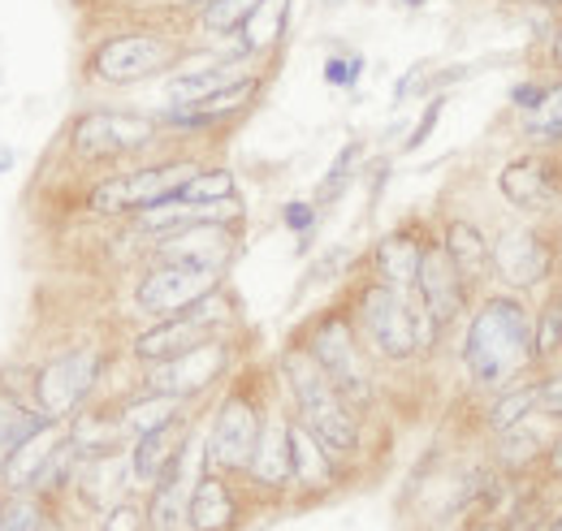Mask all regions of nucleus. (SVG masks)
<instances>
[{
    "mask_svg": "<svg viewBox=\"0 0 562 531\" xmlns=\"http://www.w3.org/2000/svg\"><path fill=\"white\" fill-rule=\"evenodd\" d=\"M532 359L537 354H532V320H528V312L506 294L490 298L472 316V329H468V341H463V363H468L472 381L485 385V389H506Z\"/></svg>",
    "mask_w": 562,
    "mask_h": 531,
    "instance_id": "1",
    "label": "nucleus"
},
{
    "mask_svg": "<svg viewBox=\"0 0 562 531\" xmlns=\"http://www.w3.org/2000/svg\"><path fill=\"white\" fill-rule=\"evenodd\" d=\"M281 381H285V389H290V398H294L299 423H303L325 450H334L338 459L359 454V441H363V432H359V410L334 389V381L321 372V363H316L303 346H294V350L281 354Z\"/></svg>",
    "mask_w": 562,
    "mask_h": 531,
    "instance_id": "2",
    "label": "nucleus"
},
{
    "mask_svg": "<svg viewBox=\"0 0 562 531\" xmlns=\"http://www.w3.org/2000/svg\"><path fill=\"white\" fill-rule=\"evenodd\" d=\"M359 329L368 332L376 354H385L394 363L428 350L437 341V332H441L432 325V316L424 312L416 290L403 294V290H394L385 281H368L363 285V294H359Z\"/></svg>",
    "mask_w": 562,
    "mask_h": 531,
    "instance_id": "3",
    "label": "nucleus"
},
{
    "mask_svg": "<svg viewBox=\"0 0 562 531\" xmlns=\"http://www.w3.org/2000/svg\"><path fill=\"white\" fill-rule=\"evenodd\" d=\"M178 61H182V44L173 35L131 26V31H113V35L91 44L87 78L100 87H139L147 78L178 69Z\"/></svg>",
    "mask_w": 562,
    "mask_h": 531,
    "instance_id": "4",
    "label": "nucleus"
},
{
    "mask_svg": "<svg viewBox=\"0 0 562 531\" xmlns=\"http://www.w3.org/2000/svg\"><path fill=\"white\" fill-rule=\"evenodd\" d=\"M156 138H160V122L131 109H87L66 131L74 160L82 165H109V160L135 156V151H147Z\"/></svg>",
    "mask_w": 562,
    "mask_h": 531,
    "instance_id": "5",
    "label": "nucleus"
},
{
    "mask_svg": "<svg viewBox=\"0 0 562 531\" xmlns=\"http://www.w3.org/2000/svg\"><path fill=\"white\" fill-rule=\"evenodd\" d=\"M303 350L321 363V372L334 381V389L351 402L355 410L372 406V368H368V354H363L347 316H321L303 337Z\"/></svg>",
    "mask_w": 562,
    "mask_h": 531,
    "instance_id": "6",
    "label": "nucleus"
},
{
    "mask_svg": "<svg viewBox=\"0 0 562 531\" xmlns=\"http://www.w3.org/2000/svg\"><path fill=\"white\" fill-rule=\"evenodd\" d=\"M200 173L195 160H160V165H143L135 173H117L104 178L91 191V212L95 216H139L156 203L173 200L191 178Z\"/></svg>",
    "mask_w": 562,
    "mask_h": 531,
    "instance_id": "7",
    "label": "nucleus"
},
{
    "mask_svg": "<svg viewBox=\"0 0 562 531\" xmlns=\"http://www.w3.org/2000/svg\"><path fill=\"white\" fill-rule=\"evenodd\" d=\"M100 372H104V354L91 350V346L53 354V359L31 376V398H35V406H40L48 419L66 423V419H74V415L87 406V398L95 394Z\"/></svg>",
    "mask_w": 562,
    "mask_h": 531,
    "instance_id": "8",
    "label": "nucleus"
},
{
    "mask_svg": "<svg viewBox=\"0 0 562 531\" xmlns=\"http://www.w3.org/2000/svg\"><path fill=\"white\" fill-rule=\"evenodd\" d=\"M225 325H229V303H225L221 290H216L204 303H195L191 312L169 316V320H156L151 329H143L139 337H135V359H139V363L178 359V354H187V350L212 341V337H221Z\"/></svg>",
    "mask_w": 562,
    "mask_h": 531,
    "instance_id": "9",
    "label": "nucleus"
},
{
    "mask_svg": "<svg viewBox=\"0 0 562 531\" xmlns=\"http://www.w3.org/2000/svg\"><path fill=\"white\" fill-rule=\"evenodd\" d=\"M216 290H221V272L178 264V260H156L139 276V285H135V307H139L143 316L169 320V316L191 312L195 303H204Z\"/></svg>",
    "mask_w": 562,
    "mask_h": 531,
    "instance_id": "10",
    "label": "nucleus"
},
{
    "mask_svg": "<svg viewBox=\"0 0 562 531\" xmlns=\"http://www.w3.org/2000/svg\"><path fill=\"white\" fill-rule=\"evenodd\" d=\"M260 428H265V419H260L256 398L247 389H229L212 415V432L209 445H204L209 471H221V475L247 471L251 454H256V441H260Z\"/></svg>",
    "mask_w": 562,
    "mask_h": 531,
    "instance_id": "11",
    "label": "nucleus"
},
{
    "mask_svg": "<svg viewBox=\"0 0 562 531\" xmlns=\"http://www.w3.org/2000/svg\"><path fill=\"white\" fill-rule=\"evenodd\" d=\"M229 368V346L221 337H212L204 346L178 354V359H165V363H147V376H143V389L147 394H169V398H200L204 389H212Z\"/></svg>",
    "mask_w": 562,
    "mask_h": 531,
    "instance_id": "12",
    "label": "nucleus"
},
{
    "mask_svg": "<svg viewBox=\"0 0 562 531\" xmlns=\"http://www.w3.org/2000/svg\"><path fill=\"white\" fill-rule=\"evenodd\" d=\"M260 87H265V78H260V74H247V78L221 87V91L209 95V100H195V104H169L156 122H160V131H165V126H169V131H212V126H221V122L247 113V109L256 104Z\"/></svg>",
    "mask_w": 562,
    "mask_h": 531,
    "instance_id": "13",
    "label": "nucleus"
},
{
    "mask_svg": "<svg viewBox=\"0 0 562 531\" xmlns=\"http://www.w3.org/2000/svg\"><path fill=\"white\" fill-rule=\"evenodd\" d=\"M416 298L424 303V312L432 316L437 329H450L463 307H468V285L459 276V268L450 264L446 247H424L420 276H416Z\"/></svg>",
    "mask_w": 562,
    "mask_h": 531,
    "instance_id": "14",
    "label": "nucleus"
},
{
    "mask_svg": "<svg viewBox=\"0 0 562 531\" xmlns=\"http://www.w3.org/2000/svg\"><path fill=\"white\" fill-rule=\"evenodd\" d=\"M156 260H178V264L209 268V272H225V264L234 260V234L229 225H187L173 234L156 238Z\"/></svg>",
    "mask_w": 562,
    "mask_h": 531,
    "instance_id": "15",
    "label": "nucleus"
},
{
    "mask_svg": "<svg viewBox=\"0 0 562 531\" xmlns=\"http://www.w3.org/2000/svg\"><path fill=\"white\" fill-rule=\"evenodd\" d=\"M493 268H497V276L506 285L528 290V285H537V281L550 276L554 251H550V242L537 229H506L497 238V247H493Z\"/></svg>",
    "mask_w": 562,
    "mask_h": 531,
    "instance_id": "16",
    "label": "nucleus"
},
{
    "mask_svg": "<svg viewBox=\"0 0 562 531\" xmlns=\"http://www.w3.org/2000/svg\"><path fill=\"white\" fill-rule=\"evenodd\" d=\"M66 437H70V428L66 423H57V419H48L44 428H35L22 445H13V454L4 459L0 466V488L4 493H35L40 488V479H44V471L53 463V454L66 445Z\"/></svg>",
    "mask_w": 562,
    "mask_h": 531,
    "instance_id": "17",
    "label": "nucleus"
},
{
    "mask_svg": "<svg viewBox=\"0 0 562 531\" xmlns=\"http://www.w3.org/2000/svg\"><path fill=\"white\" fill-rule=\"evenodd\" d=\"M191 441L169 459V466L160 471V479L151 484V528L173 531L178 523H187V501H191Z\"/></svg>",
    "mask_w": 562,
    "mask_h": 531,
    "instance_id": "18",
    "label": "nucleus"
},
{
    "mask_svg": "<svg viewBox=\"0 0 562 531\" xmlns=\"http://www.w3.org/2000/svg\"><path fill=\"white\" fill-rule=\"evenodd\" d=\"M187 523L191 531H229L238 523V501L234 488L221 471H200L191 501H187Z\"/></svg>",
    "mask_w": 562,
    "mask_h": 531,
    "instance_id": "19",
    "label": "nucleus"
},
{
    "mask_svg": "<svg viewBox=\"0 0 562 531\" xmlns=\"http://www.w3.org/2000/svg\"><path fill=\"white\" fill-rule=\"evenodd\" d=\"M247 475L260 488H273V493L294 484V466H290V419H265Z\"/></svg>",
    "mask_w": 562,
    "mask_h": 531,
    "instance_id": "20",
    "label": "nucleus"
},
{
    "mask_svg": "<svg viewBox=\"0 0 562 531\" xmlns=\"http://www.w3.org/2000/svg\"><path fill=\"white\" fill-rule=\"evenodd\" d=\"M126 479H131V454L113 450V454L82 459L70 488H78V497H87L91 506H104V510H109V506H117V501H122Z\"/></svg>",
    "mask_w": 562,
    "mask_h": 531,
    "instance_id": "21",
    "label": "nucleus"
},
{
    "mask_svg": "<svg viewBox=\"0 0 562 531\" xmlns=\"http://www.w3.org/2000/svg\"><path fill=\"white\" fill-rule=\"evenodd\" d=\"M247 74H251V69L243 66V57H212V61H204L200 69L173 74L169 87H165V95H169V104H195V100H209L221 87H229V82H238V78H247Z\"/></svg>",
    "mask_w": 562,
    "mask_h": 531,
    "instance_id": "22",
    "label": "nucleus"
},
{
    "mask_svg": "<svg viewBox=\"0 0 562 531\" xmlns=\"http://www.w3.org/2000/svg\"><path fill=\"white\" fill-rule=\"evenodd\" d=\"M290 466H294V484L307 493H321L334 484L338 475V454L325 450L299 419H290Z\"/></svg>",
    "mask_w": 562,
    "mask_h": 531,
    "instance_id": "23",
    "label": "nucleus"
},
{
    "mask_svg": "<svg viewBox=\"0 0 562 531\" xmlns=\"http://www.w3.org/2000/svg\"><path fill=\"white\" fill-rule=\"evenodd\" d=\"M420 260H424L420 238H416V234H407V229H394V234H385V238L376 242V256H372V264H376V276H381L385 285L403 290V294H412V290H416Z\"/></svg>",
    "mask_w": 562,
    "mask_h": 531,
    "instance_id": "24",
    "label": "nucleus"
},
{
    "mask_svg": "<svg viewBox=\"0 0 562 531\" xmlns=\"http://www.w3.org/2000/svg\"><path fill=\"white\" fill-rule=\"evenodd\" d=\"M285 26H290V0H260L256 13L238 26V35H229V39H238L234 53L251 61V57L278 48L281 39H285Z\"/></svg>",
    "mask_w": 562,
    "mask_h": 531,
    "instance_id": "25",
    "label": "nucleus"
},
{
    "mask_svg": "<svg viewBox=\"0 0 562 531\" xmlns=\"http://www.w3.org/2000/svg\"><path fill=\"white\" fill-rule=\"evenodd\" d=\"M441 247H446L450 264L459 268L463 285L481 281V276L493 268V247L485 242V234H481L472 221H450V225H446V242H441Z\"/></svg>",
    "mask_w": 562,
    "mask_h": 531,
    "instance_id": "26",
    "label": "nucleus"
},
{
    "mask_svg": "<svg viewBox=\"0 0 562 531\" xmlns=\"http://www.w3.org/2000/svg\"><path fill=\"white\" fill-rule=\"evenodd\" d=\"M497 187H502V195L515 203V207H537V203H546V195H550L554 173H550V165L541 156H524V160H510L502 169Z\"/></svg>",
    "mask_w": 562,
    "mask_h": 531,
    "instance_id": "27",
    "label": "nucleus"
},
{
    "mask_svg": "<svg viewBox=\"0 0 562 531\" xmlns=\"http://www.w3.org/2000/svg\"><path fill=\"white\" fill-rule=\"evenodd\" d=\"M182 445H187V441H182V419L169 423V428H156V432H147V437H135V445H131V475H135L139 484H156L160 471L169 466V459H173Z\"/></svg>",
    "mask_w": 562,
    "mask_h": 531,
    "instance_id": "28",
    "label": "nucleus"
},
{
    "mask_svg": "<svg viewBox=\"0 0 562 531\" xmlns=\"http://www.w3.org/2000/svg\"><path fill=\"white\" fill-rule=\"evenodd\" d=\"M48 423V415L35 406V402H26L18 389H4L0 385V466L4 459L13 454V445H22L35 428H44Z\"/></svg>",
    "mask_w": 562,
    "mask_h": 531,
    "instance_id": "29",
    "label": "nucleus"
},
{
    "mask_svg": "<svg viewBox=\"0 0 562 531\" xmlns=\"http://www.w3.org/2000/svg\"><path fill=\"white\" fill-rule=\"evenodd\" d=\"M182 398H169V394H143L135 398L131 406H122V415H117V423H122V432L135 441V437H147V432H156V428H169V423H178L182 419Z\"/></svg>",
    "mask_w": 562,
    "mask_h": 531,
    "instance_id": "30",
    "label": "nucleus"
},
{
    "mask_svg": "<svg viewBox=\"0 0 562 531\" xmlns=\"http://www.w3.org/2000/svg\"><path fill=\"white\" fill-rule=\"evenodd\" d=\"M256 4L260 0H204L200 9H195V18H200V26L209 31V35H238V26L256 13Z\"/></svg>",
    "mask_w": 562,
    "mask_h": 531,
    "instance_id": "31",
    "label": "nucleus"
},
{
    "mask_svg": "<svg viewBox=\"0 0 562 531\" xmlns=\"http://www.w3.org/2000/svg\"><path fill=\"white\" fill-rule=\"evenodd\" d=\"M541 454H546V441L528 428V419H524V423H515V428H506V432H502V441H497V459H502V466H510V471L537 463Z\"/></svg>",
    "mask_w": 562,
    "mask_h": 531,
    "instance_id": "32",
    "label": "nucleus"
},
{
    "mask_svg": "<svg viewBox=\"0 0 562 531\" xmlns=\"http://www.w3.org/2000/svg\"><path fill=\"white\" fill-rule=\"evenodd\" d=\"M0 531H44V497L40 493H4Z\"/></svg>",
    "mask_w": 562,
    "mask_h": 531,
    "instance_id": "33",
    "label": "nucleus"
},
{
    "mask_svg": "<svg viewBox=\"0 0 562 531\" xmlns=\"http://www.w3.org/2000/svg\"><path fill=\"white\" fill-rule=\"evenodd\" d=\"M238 187H234V173L229 169H200L173 200L182 203H221V200H234Z\"/></svg>",
    "mask_w": 562,
    "mask_h": 531,
    "instance_id": "34",
    "label": "nucleus"
},
{
    "mask_svg": "<svg viewBox=\"0 0 562 531\" xmlns=\"http://www.w3.org/2000/svg\"><path fill=\"white\" fill-rule=\"evenodd\" d=\"M359 160H363V143H347V147L338 151V160L329 165V173H325V182H321V191H316V203L342 200V191L351 187L355 173H359Z\"/></svg>",
    "mask_w": 562,
    "mask_h": 531,
    "instance_id": "35",
    "label": "nucleus"
},
{
    "mask_svg": "<svg viewBox=\"0 0 562 531\" xmlns=\"http://www.w3.org/2000/svg\"><path fill=\"white\" fill-rule=\"evenodd\" d=\"M528 134L532 138H546V143H554V138H562V87H554V91H546L541 95V104L528 113Z\"/></svg>",
    "mask_w": 562,
    "mask_h": 531,
    "instance_id": "36",
    "label": "nucleus"
},
{
    "mask_svg": "<svg viewBox=\"0 0 562 531\" xmlns=\"http://www.w3.org/2000/svg\"><path fill=\"white\" fill-rule=\"evenodd\" d=\"M532 410H537V389H515V394H506V398H502L490 410L493 432H506V428L524 423V419H528Z\"/></svg>",
    "mask_w": 562,
    "mask_h": 531,
    "instance_id": "37",
    "label": "nucleus"
},
{
    "mask_svg": "<svg viewBox=\"0 0 562 531\" xmlns=\"http://www.w3.org/2000/svg\"><path fill=\"white\" fill-rule=\"evenodd\" d=\"M559 346H562V294H554L550 307H546V316H541V325L532 329V354L546 359V354H554Z\"/></svg>",
    "mask_w": 562,
    "mask_h": 531,
    "instance_id": "38",
    "label": "nucleus"
},
{
    "mask_svg": "<svg viewBox=\"0 0 562 531\" xmlns=\"http://www.w3.org/2000/svg\"><path fill=\"white\" fill-rule=\"evenodd\" d=\"M359 74H363V57L359 53H338V57L325 61V82L329 87H355Z\"/></svg>",
    "mask_w": 562,
    "mask_h": 531,
    "instance_id": "39",
    "label": "nucleus"
},
{
    "mask_svg": "<svg viewBox=\"0 0 562 531\" xmlns=\"http://www.w3.org/2000/svg\"><path fill=\"white\" fill-rule=\"evenodd\" d=\"M100 531H143L139 506H131V501H117V506H109V515H104Z\"/></svg>",
    "mask_w": 562,
    "mask_h": 531,
    "instance_id": "40",
    "label": "nucleus"
},
{
    "mask_svg": "<svg viewBox=\"0 0 562 531\" xmlns=\"http://www.w3.org/2000/svg\"><path fill=\"white\" fill-rule=\"evenodd\" d=\"M281 221H285V229H294V234H312V225H316V203H303V200H294V203H285L281 207Z\"/></svg>",
    "mask_w": 562,
    "mask_h": 531,
    "instance_id": "41",
    "label": "nucleus"
},
{
    "mask_svg": "<svg viewBox=\"0 0 562 531\" xmlns=\"http://www.w3.org/2000/svg\"><path fill=\"white\" fill-rule=\"evenodd\" d=\"M441 109H446V100H428V109H424V117L416 122V131L407 134V151H416V147H424L428 143V134L437 131V122H441Z\"/></svg>",
    "mask_w": 562,
    "mask_h": 531,
    "instance_id": "42",
    "label": "nucleus"
},
{
    "mask_svg": "<svg viewBox=\"0 0 562 531\" xmlns=\"http://www.w3.org/2000/svg\"><path fill=\"white\" fill-rule=\"evenodd\" d=\"M537 410H546L550 419H562V376L537 389Z\"/></svg>",
    "mask_w": 562,
    "mask_h": 531,
    "instance_id": "43",
    "label": "nucleus"
},
{
    "mask_svg": "<svg viewBox=\"0 0 562 531\" xmlns=\"http://www.w3.org/2000/svg\"><path fill=\"white\" fill-rule=\"evenodd\" d=\"M541 95H546V91H541V87H532V82H519V87L510 91V100H515L519 109H528V113L541 104Z\"/></svg>",
    "mask_w": 562,
    "mask_h": 531,
    "instance_id": "44",
    "label": "nucleus"
},
{
    "mask_svg": "<svg viewBox=\"0 0 562 531\" xmlns=\"http://www.w3.org/2000/svg\"><path fill=\"white\" fill-rule=\"evenodd\" d=\"M398 4H403V9H424L428 0H398Z\"/></svg>",
    "mask_w": 562,
    "mask_h": 531,
    "instance_id": "45",
    "label": "nucleus"
},
{
    "mask_svg": "<svg viewBox=\"0 0 562 531\" xmlns=\"http://www.w3.org/2000/svg\"><path fill=\"white\" fill-rule=\"evenodd\" d=\"M554 61L562 66V31H559V39H554Z\"/></svg>",
    "mask_w": 562,
    "mask_h": 531,
    "instance_id": "46",
    "label": "nucleus"
},
{
    "mask_svg": "<svg viewBox=\"0 0 562 531\" xmlns=\"http://www.w3.org/2000/svg\"><path fill=\"white\" fill-rule=\"evenodd\" d=\"M182 4H187V9H200V4H204V0H182Z\"/></svg>",
    "mask_w": 562,
    "mask_h": 531,
    "instance_id": "47",
    "label": "nucleus"
},
{
    "mask_svg": "<svg viewBox=\"0 0 562 531\" xmlns=\"http://www.w3.org/2000/svg\"><path fill=\"white\" fill-rule=\"evenodd\" d=\"M528 531H554V528H546V523H532Z\"/></svg>",
    "mask_w": 562,
    "mask_h": 531,
    "instance_id": "48",
    "label": "nucleus"
},
{
    "mask_svg": "<svg viewBox=\"0 0 562 531\" xmlns=\"http://www.w3.org/2000/svg\"><path fill=\"white\" fill-rule=\"evenodd\" d=\"M325 4H329V9H338V4H342V0H325Z\"/></svg>",
    "mask_w": 562,
    "mask_h": 531,
    "instance_id": "49",
    "label": "nucleus"
},
{
    "mask_svg": "<svg viewBox=\"0 0 562 531\" xmlns=\"http://www.w3.org/2000/svg\"><path fill=\"white\" fill-rule=\"evenodd\" d=\"M481 531H502V528H497V523H490V528H481Z\"/></svg>",
    "mask_w": 562,
    "mask_h": 531,
    "instance_id": "50",
    "label": "nucleus"
},
{
    "mask_svg": "<svg viewBox=\"0 0 562 531\" xmlns=\"http://www.w3.org/2000/svg\"><path fill=\"white\" fill-rule=\"evenodd\" d=\"M541 4H562V0H541Z\"/></svg>",
    "mask_w": 562,
    "mask_h": 531,
    "instance_id": "51",
    "label": "nucleus"
},
{
    "mask_svg": "<svg viewBox=\"0 0 562 531\" xmlns=\"http://www.w3.org/2000/svg\"><path fill=\"white\" fill-rule=\"evenodd\" d=\"M0 506H4V488H0Z\"/></svg>",
    "mask_w": 562,
    "mask_h": 531,
    "instance_id": "52",
    "label": "nucleus"
},
{
    "mask_svg": "<svg viewBox=\"0 0 562 531\" xmlns=\"http://www.w3.org/2000/svg\"><path fill=\"white\" fill-rule=\"evenodd\" d=\"M554 531H562V519H559V523H554Z\"/></svg>",
    "mask_w": 562,
    "mask_h": 531,
    "instance_id": "53",
    "label": "nucleus"
}]
</instances>
